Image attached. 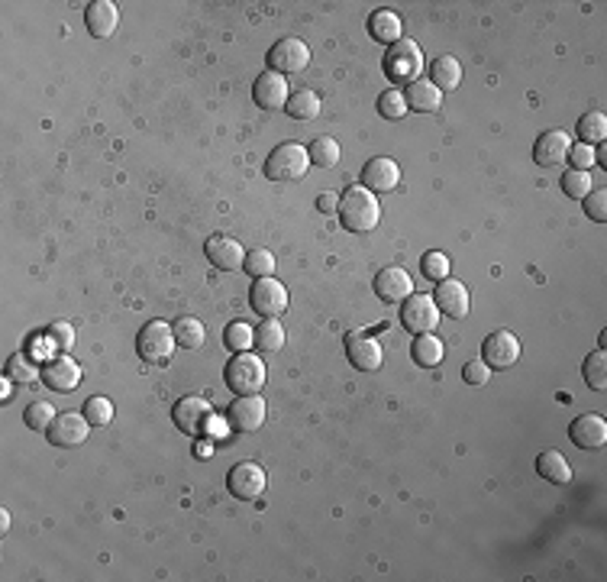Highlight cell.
<instances>
[{"instance_id":"1","label":"cell","mask_w":607,"mask_h":582,"mask_svg":"<svg viewBox=\"0 0 607 582\" xmlns=\"http://www.w3.org/2000/svg\"><path fill=\"white\" fill-rule=\"evenodd\" d=\"M339 224L353 233H372L381 220V204L369 188H346L339 198Z\"/></svg>"},{"instance_id":"2","label":"cell","mask_w":607,"mask_h":582,"mask_svg":"<svg viewBox=\"0 0 607 582\" xmlns=\"http://www.w3.org/2000/svg\"><path fill=\"white\" fill-rule=\"evenodd\" d=\"M423 72V52L414 39H398L394 46H388L385 56V75L391 78V84H414L420 81Z\"/></svg>"},{"instance_id":"3","label":"cell","mask_w":607,"mask_h":582,"mask_svg":"<svg viewBox=\"0 0 607 582\" xmlns=\"http://www.w3.org/2000/svg\"><path fill=\"white\" fill-rule=\"evenodd\" d=\"M311 168V156L301 142H281L278 150H271L269 162H265V175L271 182H301Z\"/></svg>"},{"instance_id":"4","label":"cell","mask_w":607,"mask_h":582,"mask_svg":"<svg viewBox=\"0 0 607 582\" xmlns=\"http://www.w3.org/2000/svg\"><path fill=\"white\" fill-rule=\"evenodd\" d=\"M175 347H178L175 343V330L168 324H162V321H149L140 330V337H136V353L149 366H165L172 359Z\"/></svg>"},{"instance_id":"5","label":"cell","mask_w":607,"mask_h":582,"mask_svg":"<svg viewBox=\"0 0 607 582\" xmlns=\"http://www.w3.org/2000/svg\"><path fill=\"white\" fill-rule=\"evenodd\" d=\"M223 375H227L230 391H236V395H259L265 385V363L252 353H236L227 363Z\"/></svg>"},{"instance_id":"6","label":"cell","mask_w":607,"mask_h":582,"mask_svg":"<svg viewBox=\"0 0 607 582\" xmlns=\"http://www.w3.org/2000/svg\"><path fill=\"white\" fill-rule=\"evenodd\" d=\"M172 421L181 433H188V437H201V433L210 427L214 421V405L201 395H184V398L175 401L172 407Z\"/></svg>"},{"instance_id":"7","label":"cell","mask_w":607,"mask_h":582,"mask_svg":"<svg viewBox=\"0 0 607 582\" xmlns=\"http://www.w3.org/2000/svg\"><path fill=\"white\" fill-rule=\"evenodd\" d=\"M307 65H311V49H307V42L297 39V36L278 39L269 49V72H278V75H297V72H304Z\"/></svg>"},{"instance_id":"8","label":"cell","mask_w":607,"mask_h":582,"mask_svg":"<svg viewBox=\"0 0 607 582\" xmlns=\"http://www.w3.org/2000/svg\"><path fill=\"white\" fill-rule=\"evenodd\" d=\"M265 485H269V479H265V469L259 463H252V459H246V463H236L230 469V475H227V489H230V495H233V499H239V501L262 499Z\"/></svg>"},{"instance_id":"9","label":"cell","mask_w":607,"mask_h":582,"mask_svg":"<svg viewBox=\"0 0 607 582\" xmlns=\"http://www.w3.org/2000/svg\"><path fill=\"white\" fill-rule=\"evenodd\" d=\"M265 415H269V407H265L262 395H236V401L227 407V424L239 433H252L265 424Z\"/></svg>"},{"instance_id":"10","label":"cell","mask_w":607,"mask_h":582,"mask_svg":"<svg viewBox=\"0 0 607 582\" xmlns=\"http://www.w3.org/2000/svg\"><path fill=\"white\" fill-rule=\"evenodd\" d=\"M249 304L259 317H281L287 311V288L278 278H255Z\"/></svg>"},{"instance_id":"11","label":"cell","mask_w":607,"mask_h":582,"mask_svg":"<svg viewBox=\"0 0 607 582\" xmlns=\"http://www.w3.org/2000/svg\"><path fill=\"white\" fill-rule=\"evenodd\" d=\"M482 359L488 369H510L520 359V340L510 330H494L484 337Z\"/></svg>"},{"instance_id":"12","label":"cell","mask_w":607,"mask_h":582,"mask_svg":"<svg viewBox=\"0 0 607 582\" xmlns=\"http://www.w3.org/2000/svg\"><path fill=\"white\" fill-rule=\"evenodd\" d=\"M401 321L417 337L420 333H433L436 324H440V308H436L433 295H411V298L404 301Z\"/></svg>"},{"instance_id":"13","label":"cell","mask_w":607,"mask_h":582,"mask_svg":"<svg viewBox=\"0 0 607 582\" xmlns=\"http://www.w3.org/2000/svg\"><path fill=\"white\" fill-rule=\"evenodd\" d=\"M90 433V421L84 415H58L52 421V427L46 431L52 447H62V449H72V447H81L88 441Z\"/></svg>"},{"instance_id":"14","label":"cell","mask_w":607,"mask_h":582,"mask_svg":"<svg viewBox=\"0 0 607 582\" xmlns=\"http://www.w3.org/2000/svg\"><path fill=\"white\" fill-rule=\"evenodd\" d=\"M375 295L388 304H398V301H407L414 295V278L407 275V269L401 266H388L375 275Z\"/></svg>"},{"instance_id":"15","label":"cell","mask_w":607,"mask_h":582,"mask_svg":"<svg viewBox=\"0 0 607 582\" xmlns=\"http://www.w3.org/2000/svg\"><path fill=\"white\" fill-rule=\"evenodd\" d=\"M346 356H349V363H353L355 369H362V372H375V369H381L385 353H381V343H378L375 337L349 333V337H346Z\"/></svg>"},{"instance_id":"16","label":"cell","mask_w":607,"mask_h":582,"mask_svg":"<svg viewBox=\"0 0 607 582\" xmlns=\"http://www.w3.org/2000/svg\"><path fill=\"white\" fill-rule=\"evenodd\" d=\"M436 308H440V314L446 317H456V321H462V317H468V308H472V298H468V288L459 282V278H443V282L436 285Z\"/></svg>"},{"instance_id":"17","label":"cell","mask_w":607,"mask_h":582,"mask_svg":"<svg viewBox=\"0 0 607 582\" xmlns=\"http://www.w3.org/2000/svg\"><path fill=\"white\" fill-rule=\"evenodd\" d=\"M398 182H401V168H398V162L388 156L372 158V162H365V168H362V188H369L372 194L394 192Z\"/></svg>"},{"instance_id":"18","label":"cell","mask_w":607,"mask_h":582,"mask_svg":"<svg viewBox=\"0 0 607 582\" xmlns=\"http://www.w3.org/2000/svg\"><path fill=\"white\" fill-rule=\"evenodd\" d=\"M569 150H572V136H569L566 130H546V133L536 140L534 158H536V166L552 168V166H562V162H566Z\"/></svg>"},{"instance_id":"19","label":"cell","mask_w":607,"mask_h":582,"mask_svg":"<svg viewBox=\"0 0 607 582\" xmlns=\"http://www.w3.org/2000/svg\"><path fill=\"white\" fill-rule=\"evenodd\" d=\"M207 259H210V266L223 269V272H233V269H243V262H246V250L239 246V240H233V236H223V233H217V236H210L204 246Z\"/></svg>"},{"instance_id":"20","label":"cell","mask_w":607,"mask_h":582,"mask_svg":"<svg viewBox=\"0 0 607 582\" xmlns=\"http://www.w3.org/2000/svg\"><path fill=\"white\" fill-rule=\"evenodd\" d=\"M252 94H255V104L262 110H285L287 98H291L285 75H278V72H262V75L255 78Z\"/></svg>"},{"instance_id":"21","label":"cell","mask_w":607,"mask_h":582,"mask_svg":"<svg viewBox=\"0 0 607 582\" xmlns=\"http://www.w3.org/2000/svg\"><path fill=\"white\" fill-rule=\"evenodd\" d=\"M569 437H572L575 447L582 449H598L607 443V421L601 415H582L575 417L572 427H569Z\"/></svg>"},{"instance_id":"22","label":"cell","mask_w":607,"mask_h":582,"mask_svg":"<svg viewBox=\"0 0 607 582\" xmlns=\"http://www.w3.org/2000/svg\"><path fill=\"white\" fill-rule=\"evenodd\" d=\"M42 382L52 391H72L81 385V366L68 356H58L42 366Z\"/></svg>"},{"instance_id":"23","label":"cell","mask_w":607,"mask_h":582,"mask_svg":"<svg viewBox=\"0 0 607 582\" xmlns=\"http://www.w3.org/2000/svg\"><path fill=\"white\" fill-rule=\"evenodd\" d=\"M84 23H88L90 36H98V39H107V36L116 33V26H120V10H116L114 0H94L84 13Z\"/></svg>"},{"instance_id":"24","label":"cell","mask_w":607,"mask_h":582,"mask_svg":"<svg viewBox=\"0 0 607 582\" xmlns=\"http://www.w3.org/2000/svg\"><path fill=\"white\" fill-rule=\"evenodd\" d=\"M404 100H407V110H417V114H436V110L443 107V91H440L433 81H414V84H407Z\"/></svg>"},{"instance_id":"25","label":"cell","mask_w":607,"mask_h":582,"mask_svg":"<svg viewBox=\"0 0 607 582\" xmlns=\"http://www.w3.org/2000/svg\"><path fill=\"white\" fill-rule=\"evenodd\" d=\"M536 473L552 485L572 483V466H569V459L559 449H543L540 457H536Z\"/></svg>"},{"instance_id":"26","label":"cell","mask_w":607,"mask_h":582,"mask_svg":"<svg viewBox=\"0 0 607 582\" xmlns=\"http://www.w3.org/2000/svg\"><path fill=\"white\" fill-rule=\"evenodd\" d=\"M411 356H414V363H417V366L436 369L440 363H443L446 347H443V340H440L436 333H420L417 340H414V347H411Z\"/></svg>"},{"instance_id":"27","label":"cell","mask_w":607,"mask_h":582,"mask_svg":"<svg viewBox=\"0 0 607 582\" xmlns=\"http://www.w3.org/2000/svg\"><path fill=\"white\" fill-rule=\"evenodd\" d=\"M430 81H433L440 91H452V88H459V84H462L459 58H456V56L433 58V65H430Z\"/></svg>"},{"instance_id":"28","label":"cell","mask_w":607,"mask_h":582,"mask_svg":"<svg viewBox=\"0 0 607 582\" xmlns=\"http://www.w3.org/2000/svg\"><path fill=\"white\" fill-rule=\"evenodd\" d=\"M7 379L20 385L36 382V379H42V363L33 353H13V356L7 359Z\"/></svg>"},{"instance_id":"29","label":"cell","mask_w":607,"mask_h":582,"mask_svg":"<svg viewBox=\"0 0 607 582\" xmlns=\"http://www.w3.org/2000/svg\"><path fill=\"white\" fill-rule=\"evenodd\" d=\"M369 33H372V39L394 46V42L401 39V17L391 13V10H375L369 17Z\"/></svg>"},{"instance_id":"30","label":"cell","mask_w":607,"mask_h":582,"mask_svg":"<svg viewBox=\"0 0 607 582\" xmlns=\"http://www.w3.org/2000/svg\"><path fill=\"white\" fill-rule=\"evenodd\" d=\"M255 347L262 353H278L285 347V327L278 317H262V324L255 327Z\"/></svg>"},{"instance_id":"31","label":"cell","mask_w":607,"mask_h":582,"mask_svg":"<svg viewBox=\"0 0 607 582\" xmlns=\"http://www.w3.org/2000/svg\"><path fill=\"white\" fill-rule=\"evenodd\" d=\"M172 330H175V343H178V347H184V349L204 347V340H207V330H204V324H201L197 317H178Z\"/></svg>"},{"instance_id":"32","label":"cell","mask_w":607,"mask_h":582,"mask_svg":"<svg viewBox=\"0 0 607 582\" xmlns=\"http://www.w3.org/2000/svg\"><path fill=\"white\" fill-rule=\"evenodd\" d=\"M307 156H311V166H321V168H333L343 156L339 150V142L333 136H317V140L307 146Z\"/></svg>"},{"instance_id":"33","label":"cell","mask_w":607,"mask_h":582,"mask_svg":"<svg viewBox=\"0 0 607 582\" xmlns=\"http://www.w3.org/2000/svg\"><path fill=\"white\" fill-rule=\"evenodd\" d=\"M285 110L295 116V120H313V116L321 114V98L304 88V91H295L291 98H287Z\"/></svg>"},{"instance_id":"34","label":"cell","mask_w":607,"mask_h":582,"mask_svg":"<svg viewBox=\"0 0 607 582\" xmlns=\"http://www.w3.org/2000/svg\"><path fill=\"white\" fill-rule=\"evenodd\" d=\"M578 136H582V142H604L607 136V114L604 110H588V114L578 120Z\"/></svg>"},{"instance_id":"35","label":"cell","mask_w":607,"mask_h":582,"mask_svg":"<svg viewBox=\"0 0 607 582\" xmlns=\"http://www.w3.org/2000/svg\"><path fill=\"white\" fill-rule=\"evenodd\" d=\"M223 343H227V349H233V353H249V349L255 347V330L249 324H243V321H233V324L223 330Z\"/></svg>"},{"instance_id":"36","label":"cell","mask_w":607,"mask_h":582,"mask_svg":"<svg viewBox=\"0 0 607 582\" xmlns=\"http://www.w3.org/2000/svg\"><path fill=\"white\" fill-rule=\"evenodd\" d=\"M582 375H585V382H588V389H594V391L607 389V356H604V349H598V353H591V356L585 359Z\"/></svg>"},{"instance_id":"37","label":"cell","mask_w":607,"mask_h":582,"mask_svg":"<svg viewBox=\"0 0 607 582\" xmlns=\"http://www.w3.org/2000/svg\"><path fill=\"white\" fill-rule=\"evenodd\" d=\"M56 417H58V415H56V407H52L49 401H33V405H30V407L23 411L26 427H30V431H39V433L49 431Z\"/></svg>"},{"instance_id":"38","label":"cell","mask_w":607,"mask_h":582,"mask_svg":"<svg viewBox=\"0 0 607 582\" xmlns=\"http://www.w3.org/2000/svg\"><path fill=\"white\" fill-rule=\"evenodd\" d=\"M243 269H246L252 278H271L275 269H278V262H275V252L271 250H252V252H246Z\"/></svg>"},{"instance_id":"39","label":"cell","mask_w":607,"mask_h":582,"mask_svg":"<svg viewBox=\"0 0 607 582\" xmlns=\"http://www.w3.org/2000/svg\"><path fill=\"white\" fill-rule=\"evenodd\" d=\"M591 172H578V168H572V172L562 175V192L569 194V198H578L585 201L591 194Z\"/></svg>"},{"instance_id":"40","label":"cell","mask_w":607,"mask_h":582,"mask_svg":"<svg viewBox=\"0 0 607 582\" xmlns=\"http://www.w3.org/2000/svg\"><path fill=\"white\" fill-rule=\"evenodd\" d=\"M84 417L98 427L110 424V421H114V401L104 398V395H94V398H88V405H84Z\"/></svg>"},{"instance_id":"41","label":"cell","mask_w":607,"mask_h":582,"mask_svg":"<svg viewBox=\"0 0 607 582\" xmlns=\"http://www.w3.org/2000/svg\"><path fill=\"white\" fill-rule=\"evenodd\" d=\"M420 269H423V275H427L430 282L449 278V259H446V252H427L423 262H420Z\"/></svg>"},{"instance_id":"42","label":"cell","mask_w":607,"mask_h":582,"mask_svg":"<svg viewBox=\"0 0 607 582\" xmlns=\"http://www.w3.org/2000/svg\"><path fill=\"white\" fill-rule=\"evenodd\" d=\"M378 110L388 120H401V116H407V100H404L401 91H385L378 98Z\"/></svg>"},{"instance_id":"43","label":"cell","mask_w":607,"mask_h":582,"mask_svg":"<svg viewBox=\"0 0 607 582\" xmlns=\"http://www.w3.org/2000/svg\"><path fill=\"white\" fill-rule=\"evenodd\" d=\"M585 214H588L591 220L604 224L607 220V192L604 188H598V192H591L588 198H585Z\"/></svg>"},{"instance_id":"44","label":"cell","mask_w":607,"mask_h":582,"mask_svg":"<svg viewBox=\"0 0 607 582\" xmlns=\"http://www.w3.org/2000/svg\"><path fill=\"white\" fill-rule=\"evenodd\" d=\"M569 162H572L578 172H591V166H594V150H591L588 142H575L572 150H569Z\"/></svg>"},{"instance_id":"45","label":"cell","mask_w":607,"mask_h":582,"mask_svg":"<svg viewBox=\"0 0 607 582\" xmlns=\"http://www.w3.org/2000/svg\"><path fill=\"white\" fill-rule=\"evenodd\" d=\"M494 369L484 366V359H472V363H466V369H462V379H466L468 385H484L488 379H492Z\"/></svg>"},{"instance_id":"46","label":"cell","mask_w":607,"mask_h":582,"mask_svg":"<svg viewBox=\"0 0 607 582\" xmlns=\"http://www.w3.org/2000/svg\"><path fill=\"white\" fill-rule=\"evenodd\" d=\"M49 340L56 343L58 349H72L74 347L72 324H65V321H56V324H49Z\"/></svg>"},{"instance_id":"47","label":"cell","mask_w":607,"mask_h":582,"mask_svg":"<svg viewBox=\"0 0 607 582\" xmlns=\"http://www.w3.org/2000/svg\"><path fill=\"white\" fill-rule=\"evenodd\" d=\"M317 208H321L323 214H333V210H339V201L333 198V194H321V198H317Z\"/></svg>"},{"instance_id":"48","label":"cell","mask_w":607,"mask_h":582,"mask_svg":"<svg viewBox=\"0 0 607 582\" xmlns=\"http://www.w3.org/2000/svg\"><path fill=\"white\" fill-rule=\"evenodd\" d=\"M0 531H10V511H0Z\"/></svg>"}]
</instances>
